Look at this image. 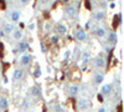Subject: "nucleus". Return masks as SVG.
<instances>
[{"label":"nucleus","mask_w":124,"mask_h":112,"mask_svg":"<svg viewBox=\"0 0 124 112\" xmlns=\"http://www.w3.org/2000/svg\"><path fill=\"white\" fill-rule=\"evenodd\" d=\"M88 61H89V52L85 51L83 54H82V62L86 64V62H88Z\"/></svg>","instance_id":"f3484780"},{"label":"nucleus","mask_w":124,"mask_h":112,"mask_svg":"<svg viewBox=\"0 0 124 112\" xmlns=\"http://www.w3.org/2000/svg\"><path fill=\"white\" fill-rule=\"evenodd\" d=\"M78 91H79V87H78L77 85H72V86L70 87V95H71V96H76V95L78 94Z\"/></svg>","instance_id":"f8f14e48"},{"label":"nucleus","mask_w":124,"mask_h":112,"mask_svg":"<svg viewBox=\"0 0 124 112\" xmlns=\"http://www.w3.org/2000/svg\"><path fill=\"white\" fill-rule=\"evenodd\" d=\"M94 33H96V35H97L98 37H103V36L106 35L107 31H106V29H104V27H98Z\"/></svg>","instance_id":"4468645a"},{"label":"nucleus","mask_w":124,"mask_h":112,"mask_svg":"<svg viewBox=\"0 0 124 112\" xmlns=\"http://www.w3.org/2000/svg\"><path fill=\"white\" fill-rule=\"evenodd\" d=\"M94 17H96V19H102V17H104V11H99V13H96Z\"/></svg>","instance_id":"412c9836"},{"label":"nucleus","mask_w":124,"mask_h":112,"mask_svg":"<svg viewBox=\"0 0 124 112\" xmlns=\"http://www.w3.org/2000/svg\"><path fill=\"white\" fill-rule=\"evenodd\" d=\"M19 19H20V11L19 10H14L11 13V20L13 21H19Z\"/></svg>","instance_id":"dca6fc26"},{"label":"nucleus","mask_w":124,"mask_h":112,"mask_svg":"<svg viewBox=\"0 0 124 112\" xmlns=\"http://www.w3.org/2000/svg\"><path fill=\"white\" fill-rule=\"evenodd\" d=\"M41 50H42V51L45 52V46H44V44H41Z\"/></svg>","instance_id":"bb28decb"},{"label":"nucleus","mask_w":124,"mask_h":112,"mask_svg":"<svg viewBox=\"0 0 124 112\" xmlns=\"http://www.w3.org/2000/svg\"><path fill=\"white\" fill-rule=\"evenodd\" d=\"M103 81H104V75H102L99 72L94 74V82L96 84H102Z\"/></svg>","instance_id":"9d476101"},{"label":"nucleus","mask_w":124,"mask_h":112,"mask_svg":"<svg viewBox=\"0 0 124 112\" xmlns=\"http://www.w3.org/2000/svg\"><path fill=\"white\" fill-rule=\"evenodd\" d=\"M56 30H57V33H58V34H65V33L67 31L66 26H65V25H62V24H57Z\"/></svg>","instance_id":"2eb2a0df"},{"label":"nucleus","mask_w":124,"mask_h":112,"mask_svg":"<svg viewBox=\"0 0 124 112\" xmlns=\"http://www.w3.org/2000/svg\"><path fill=\"white\" fill-rule=\"evenodd\" d=\"M97 112H108V111H107V108H104V107H101Z\"/></svg>","instance_id":"5701e85b"},{"label":"nucleus","mask_w":124,"mask_h":112,"mask_svg":"<svg viewBox=\"0 0 124 112\" xmlns=\"http://www.w3.org/2000/svg\"><path fill=\"white\" fill-rule=\"evenodd\" d=\"M8 105H9L8 98L6 97H0V108L5 110V108H8Z\"/></svg>","instance_id":"ddd939ff"},{"label":"nucleus","mask_w":124,"mask_h":112,"mask_svg":"<svg viewBox=\"0 0 124 112\" xmlns=\"http://www.w3.org/2000/svg\"><path fill=\"white\" fill-rule=\"evenodd\" d=\"M31 95L35 96V97H40V96H41V90H40V87H37V86H32V87H31Z\"/></svg>","instance_id":"1a4fd4ad"},{"label":"nucleus","mask_w":124,"mask_h":112,"mask_svg":"<svg viewBox=\"0 0 124 112\" xmlns=\"http://www.w3.org/2000/svg\"><path fill=\"white\" fill-rule=\"evenodd\" d=\"M40 76H41V70H40V67H36V70L34 71V77L39 78Z\"/></svg>","instance_id":"aec40b11"},{"label":"nucleus","mask_w":124,"mask_h":112,"mask_svg":"<svg viewBox=\"0 0 124 112\" xmlns=\"http://www.w3.org/2000/svg\"><path fill=\"white\" fill-rule=\"evenodd\" d=\"M21 36H23L21 30H15V31H14V37H15V39H20Z\"/></svg>","instance_id":"6ab92c4d"},{"label":"nucleus","mask_w":124,"mask_h":112,"mask_svg":"<svg viewBox=\"0 0 124 112\" xmlns=\"http://www.w3.org/2000/svg\"><path fill=\"white\" fill-rule=\"evenodd\" d=\"M110 92H112V85L110 84H106V85L102 86V88H101V94L102 95L108 96V95H110Z\"/></svg>","instance_id":"f257e3e1"},{"label":"nucleus","mask_w":124,"mask_h":112,"mask_svg":"<svg viewBox=\"0 0 124 112\" xmlns=\"http://www.w3.org/2000/svg\"><path fill=\"white\" fill-rule=\"evenodd\" d=\"M23 76H24V71L21 69H15L14 70V74H13L14 80H20V78H23Z\"/></svg>","instance_id":"0eeeda50"},{"label":"nucleus","mask_w":124,"mask_h":112,"mask_svg":"<svg viewBox=\"0 0 124 112\" xmlns=\"http://www.w3.org/2000/svg\"><path fill=\"white\" fill-rule=\"evenodd\" d=\"M4 31H5V34H10V33L13 31V25H11V24H5Z\"/></svg>","instance_id":"a211bd4d"},{"label":"nucleus","mask_w":124,"mask_h":112,"mask_svg":"<svg viewBox=\"0 0 124 112\" xmlns=\"http://www.w3.org/2000/svg\"><path fill=\"white\" fill-rule=\"evenodd\" d=\"M29 27H30V29H34V27H35V25H34V24H30V26H29Z\"/></svg>","instance_id":"c85d7f7f"},{"label":"nucleus","mask_w":124,"mask_h":112,"mask_svg":"<svg viewBox=\"0 0 124 112\" xmlns=\"http://www.w3.org/2000/svg\"><path fill=\"white\" fill-rule=\"evenodd\" d=\"M110 8H116V4L114 3H110Z\"/></svg>","instance_id":"cd10ccee"},{"label":"nucleus","mask_w":124,"mask_h":112,"mask_svg":"<svg viewBox=\"0 0 124 112\" xmlns=\"http://www.w3.org/2000/svg\"><path fill=\"white\" fill-rule=\"evenodd\" d=\"M86 37H87V35H86V31H85L83 29L77 30V33H76V39H77V40H79V41H83Z\"/></svg>","instance_id":"39448f33"},{"label":"nucleus","mask_w":124,"mask_h":112,"mask_svg":"<svg viewBox=\"0 0 124 112\" xmlns=\"http://www.w3.org/2000/svg\"><path fill=\"white\" fill-rule=\"evenodd\" d=\"M27 49H29V44L26 41H21L19 44V49L17 50H19V51H21V52H25Z\"/></svg>","instance_id":"9b49d317"},{"label":"nucleus","mask_w":124,"mask_h":112,"mask_svg":"<svg viewBox=\"0 0 124 112\" xmlns=\"http://www.w3.org/2000/svg\"><path fill=\"white\" fill-rule=\"evenodd\" d=\"M30 62H31V56L27 54H24L21 56V59H20V64L23 66H27V65H30Z\"/></svg>","instance_id":"7ed1b4c3"},{"label":"nucleus","mask_w":124,"mask_h":112,"mask_svg":"<svg viewBox=\"0 0 124 112\" xmlns=\"http://www.w3.org/2000/svg\"><path fill=\"white\" fill-rule=\"evenodd\" d=\"M55 108H56V110H58V112H62V108H61L60 106H55Z\"/></svg>","instance_id":"b1692460"},{"label":"nucleus","mask_w":124,"mask_h":112,"mask_svg":"<svg viewBox=\"0 0 124 112\" xmlns=\"http://www.w3.org/2000/svg\"><path fill=\"white\" fill-rule=\"evenodd\" d=\"M65 13L68 15V16H73L76 14V8L73 5H67L65 8Z\"/></svg>","instance_id":"423d86ee"},{"label":"nucleus","mask_w":124,"mask_h":112,"mask_svg":"<svg viewBox=\"0 0 124 112\" xmlns=\"http://www.w3.org/2000/svg\"><path fill=\"white\" fill-rule=\"evenodd\" d=\"M23 106H25V107H29V102H27V101H25V102H24V105Z\"/></svg>","instance_id":"a878e982"},{"label":"nucleus","mask_w":124,"mask_h":112,"mask_svg":"<svg viewBox=\"0 0 124 112\" xmlns=\"http://www.w3.org/2000/svg\"><path fill=\"white\" fill-rule=\"evenodd\" d=\"M117 41H118V35H117V33H116V31L110 33V34L108 35V43H109L110 45H116Z\"/></svg>","instance_id":"f03ea898"},{"label":"nucleus","mask_w":124,"mask_h":112,"mask_svg":"<svg viewBox=\"0 0 124 112\" xmlns=\"http://www.w3.org/2000/svg\"><path fill=\"white\" fill-rule=\"evenodd\" d=\"M89 107V102L87 100H79L78 101V108L79 110H86Z\"/></svg>","instance_id":"6e6552de"},{"label":"nucleus","mask_w":124,"mask_h":112,"mask_svg":"<svg viewBox=\"0 0 124 112\" xmlns=\"http://www.w3.org/2000/svg\"><path fill=\"white\" fill-rule=\"evenodd\" d=\"M98 100L102 102V101H103V96H102V95H98Z\"/></svg>","instance_id":"393cba45"},{"label":"nucleus","mask_w":124,"mask_h":112,"mask_svg":"<svg viewBox=\"0 0 124 112\" xmlns=\"http://www.w3.org/2000/svg\"><path fill=\"white\" fill-rule=\"evenodd\" d=\"M51 43H52V44H57L58 43V36L57 35H54L52 37H51Z\"/></svg>","instance_id":"4be33fe9"},{"label":"nucleus","mask_w":124,"mask_h":112,"mask_svg":"<svg viewBox=\"0 0 124 112\" xmlns=\"http://www.w3.org/2000/svg\"><path fill=\"white\" fill-rule=\"evenodd\" d=\"M94 64H96L97 67L102 69V67L106 66V60H104V57H102V56H97L96 60H94Z\"/></svg>","instance_id":"20e7f679"}]
</instances>
